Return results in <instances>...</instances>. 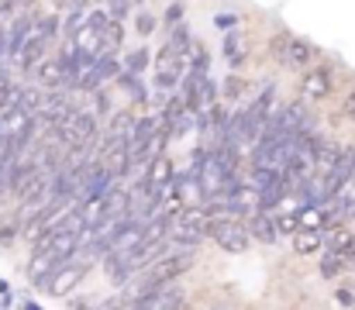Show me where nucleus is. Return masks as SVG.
Returning a JSON list of instances; mask_svg holds the SVG:
<instances>
[{"mask_svg":"<svg viewBox=\"0 0 355 310\" xmlns=\"http://www.w3.org/2000/svg\"><path fill=\"white\" fill-rule=\"evenodd\" d=\"M207 224H211V217L204 214V210H176L173 217H169V227H166V238H173V241H180V245H187V248H193V245H200L204 238H207Z\"/></svg>","mask_w":355,"mask_h":310,"instance_id":"nucleus-1","label":"nucleus"},{"mask_svg":"<svg viewBox=\"0 0 355 310\" xmlns=\"http://www.w3.org/2000/svg\"><path fill=\"white\" fill-rule=\"evenodd\" d=\"M55 135L69 145V148H83L97 138V117L90 110H73L66 121L55 124Z\"/></svg>","mask_w":355,"mask_h":310,"instance_id":"nucleus-2","label":"nucleus"},{"mask_svg":"<svg viewBox=\"0 0 355 310\" xmlns=\"http://www.w3.org/2000/svg\"><path fill=\"white\" fill-rule=\"evenodd\" d=\"M207 234L218 241V248H225V252H245L248 248V231H245V224L238 221V217H211V224H207Z\"/></svg>","mask_w":355,"mask_h":310,"instance_id":"nucleus-3","label":"nucleus"},{"mask_svg":"<svg viewBox=\"0 0 355 310\" xmlns=\"http://www.w3.org/2000/svg\"><path fill=\"white\" fill-rule=\"evenodd\" d=\"M190 266H193V255H190V252L159 255V259L152 262V269L145 273V279H141V283H148V286H166V283H173L176 276H183Z\"/></svg>","mask_w":355,"mask_h":310,"instance_id":"nucleus-4","label":"nucleus"},{"mask_svg":"<svg viewBox=\"0 0 355 310\" xmlns=\"http://www.w3.org/2000/svg\"><path fill=\"white\" fill-rule=\"evenodd\" d=\"M87 269H90V262L80 259V255H73V259H66V262L55 266V273H52V279H49L45 290H49L52 297H66V293H73V290L80 286V279L87 276Z\"/></svg>","mask_w":355,"mask_h":310,"instance_id":"nucleus-5","label":"nucleus"},{"mask_svg":"<svg viewBox=\"0 0 355 310\" xmlns=\"http://www.w3.org/2000/svg\"><path fill=\"white\" fill-rule=\"evenodd\" d=\"M225 210H235V217H255V214H262L259 190L248 187V183H238L235 190L225 197Z\"/></svg>","mask_w":355,"mask_h":310,"instance_id":"nucleus-6","label":"nucleus"},{"mask_svg":"<svg viewBox=\"0 0 355 310\" xmlns=\"http://www.w3.org/2000/svg\"><path fill=\"white\" fill-rule=\"evenodd\" d=\"M173 180H176V173H173L169 155H159V159H152V162H148V173H145V180H141V183H145L152 193L166 197V193H169V187H173Z\"/></svg>","mask_w":355,"mask_h":310,"instance_id":"nucleus-7","label":"nucleus"},{"mask_svg":"<svg viewBox=\"0 0 355 310\" xmlns=\"http://www.w3.org/2000/svg\"><path fill=\"white\" fill-rule=\"evenodd\" d=\"M101 210H104V221H131V197H128V190L114 183L101 197Z\"/></svg>","mask_w":355,"mask_h":310,"instance_id":"nucleus-8","label":"nucleus"},{"mask_svg":"<svg viewBox=\"0 0 355 310\" xmlns=\"http://www.w3.org/2000/svg\"><path fill=\"white\" fill-rule=\"evenodd\" d=\"M328 90H331V73H328L324 66H318V69L304 73V87H300L304 101H324V97H328Z\"/></svg>","mask_w":355,"mask_h":310,"instance_id":"nucleus-9","label":"nucleus"},{"mask_svg":"<svg viewBox=\"0 0 355 310\" xmlns=\"http://www.w3.org/2000/svg\"><path fill=\"white\" fill-rule=\"evenodd\" d=\"M55 266H59V262H55L49 252H35L31 262H28V279H31V286L45 290L49 279H52V273H55Z\"/></svg>","mask_w":355,"mask_h":310,"instance_id":"nucleus-10","label":"nucleus"},{"mask_svg":"<svg viewBox=\"0 0 355 310\" xmlns=\"http://www.w3.org/2000/svg\"><path fill=\"white\" fill-rule=\"evenodd\" d=\"M338 148L335 145H318V152L311 155V173H314V180H328L331 173H335V166H338Z\"/></svg>","mask_w":355,"mask_h":310,"instance_id":"nucleus-11","label":"nucleus"},{"mask_svg":"<svg viewBox=\"0 0 355 310\" xmlns=\"http://www.w3.org/2000/svg\"><path fill=\"white\" fill-rule=\"evenodd\" d=\"M321 241L335 252V255H352L355 252V234L345 227H324L321 231Z\"/></svg>","mask_w":355,"mask_h":310,"instance_id":"nucleus-12","label":"nucleus"},{"mask_svg":"<svg viewBox=\"0 0 355 310\" xmlns=\"http://www.w3.org/2000/svg\"><path fill=\"white\" fill-rule=\"evenodd\" d=\"M297 214V231H324L328 227V217H324V207L318 204H304Z\"/></svg>","mask_w":355,"mask_h":310,"instance_id":"nucleus-13","label":"nucleus"},{"mask_svg":"<svg viewBox=\"0 0 355 310\" xmlns=\"http://www.w3.org/2000/svg\"><path fill=\"white\" fill-rule=\"evenodd\" d=\"M245 231H248V238H255V241H266V245H272L279 234H276V224H272V217L262 210V214H255V217H248V224H245Z\"/></svg>","mask_w":355,"mask_h":310,"instance_id":"nucleus-14","label":"nucleus"},{"mask_svg":"<svg viewBox=\"0 0 355 310\" xmlns=\"http://www.w3.org/2000/svg\"><path fill=\"white\" fill-rule=\"evenodd\" d=\"M35 76L45 83V94L49 90H66V83H62V66H59V59H45L38 69H35Z\"/></svg>","mask_w":355,"mask_h":310,"instance_id":"nucleus-15","label":"nucleus"},{"mask_svg":"<svg viewBox=\"0 0 355 310\" xmlns=\"http://www.w3.org/2000/svg\"><path fill=\"white\" fill-rule=\"evenodd\" d=\"M42 101H45V90H38V87H17V101H14V107H21V110L31 117V114H38Z\"/></svg>","mask_w":355,"mask_h":310,"instance_id":"nucleus-16","label":"nucleus"},{"mask_svg":"<svg viewBox=\"0 0 355 310\" xmlns=\"http://www.w3.org/2000/svg\"><path fill=\"white\" fill-rule=\"evenodd\" d=\"M97 35H101V55H114L118 45H121V38H124V31H121L118 21H107Z\"/></svg>","mask_w":355,"mask_h":310,"instance_id":"nucleus-17","label":"nucleus"},{"mask_svg":"<svg viewBox=\"0 0 355 310\" xmlns=\"http://www.w3.org/2000/svg\"><path fill=\"white\" fill-rule=\"evenodd\" d=\"M321 245H324V241H321V231H297V234H293V248H297L300 255H314Z\"/></svg>","mask_w":355,"mask_h":310,"instance_id":"nucleus-18","label":"nucleus"},{"mask_svg":"<svg viewBox=\"0 0 355 310\" xmlns=\"http://www.w3.org/2000/svg\"><path fill=\"white\" fill-rule=\"evenodd\" d=\"M131 128H135V117H131V114H114V121H111V131H107V141L131 138Z\"/></svg>","mask_w":355,"mask_h":310,"instance_id":"nucleus-19","label":"nucleus"},{"mask_svg":"<svg viewBox=\"0 0 355 310\" xmlns=\"http://www.w3.org/2000/svg\"><path fill=\"white\" fill-rule=\"evenodd\" d=\"M145 66H148V49H135L131 55H128V62H124V69H128V76L135 80V76H141L145 73Z\"/></svg>","mask_w":355,"mask_h":310,"instance_id":"nucleus-20","label":"nucleus"},{"mask_svg":"<svg viewBox=\"0 0 355 310\" xmlns=\"http://www.w3.org/2000/svg\"><path fill=\"white\" fill-rule=\"evenodd\" d=\"M283 45H286V52H283L286 62H297V66H300V62L311 59V49H307L304 42H283Z\"/></svg>","mask_w":355,"mask_h":310,"instance_id":"nucleus-21","label":"nucleus"},{"mask_svg":"<svg viewBox=\"0 0 355 310\" xmlns=\"http://www.w3.org/2000/svg\"><path fill=\"white\" fill-rule=\"evenodd\" d=\"M345 266H349V255H335V252H331V255L321 262V276H324V279H331V276H338Z\"/></svg>","mask_w":355,"mask_h":310,"instance_id":"nucleus-22","label":"nucleus"},{"mask_svg":"<svg viewBox=\"0 0 355 310\" xmlns=\"http://www.w3.org/2000/svg\"><path fill=\"white\" fill-rule=\"evenodd\" d=\"M83 24H87V17H83V14H62V31H66V42H69V38H73V35H76Z\"/></svg>","mask_w":355,"mask_h":310,"instance_id":"nucleus-23","label":"nucleus"},{"mask_svg":"<svg viewBox=\"0 0 355 310\" xmlns=\"http://www.w3.org/2000/svg\"><path fill=\"white\" fill-rule=\"evenodd\" d=\"M272 224H276V234H297V214H279L272 217Z\"/></svg>","mask_w":355,"mask_h":310,"instance_id":"nucleus-24","label":"nucleus"},{"mask_svg":"<svg viewBox=\"0 0 355 310\" xmlns=\"http://www.w3.org/2000/svg\"><path fill=\"white\" fill-rule=\"evenodd\" d=\"M128 10H131V0H107V17L111 21H124L128 17Z\"/></svg>","mask_w":355,"mask_h":310,"instance_id":"nucleus-25","label":"nucleus"},{"mask_svg":"<svg viewBox=\"0 0 355 310\" xmlns=\"http://www.w3.org/2000/svg\"><path fill=\"white\" fill-rule=\"evenodd\" d=\"M14 234H21V221H17V217H10V221L0 224V241H3V245H10Z\"/></svg>","mask_w":355,"mask_h":310,"instance_id":"nucleus-26","label":"nucleus"},{"mask_svg":"<svg viewBox=\"0 0 355 310\" xmlns=\"http://www.w3.org/2000/svg\"><path fill=\"white\" fill-rule=\"evenodd\" d=\"M135 28H138V35H141V38H148V35L155 31V17H152V14H138Z\"/></svg>","mask_w":355,"mask_h":310,"instance_id":"nucleus-27","label":"nucleus"},{"mask_svg":"<svg viewBox=\"0 0 355 310\" xmlns=\"http://www.w3.org/2000/svg\"><path fill=\"white\" fill-rule=\"evenodd\" d=\"M90 0H59V10L62 14H83Z\"/></svg>","mask_w":355,"mask_h":310,"instance_id":"nucleus-28","label":"nucleus"},{"mask_svg":"<svg viewBox=\"0 0 355 310\" xmlns=\"http://www.w3.org/2000/svg\"><path fill=\"white\" fill-rule=\"evenodd\" d=\"M107 21H111V17H107V10H90V14H87V24H90L94 31H101Z\"/></svg>","mask_w":355,"mask_h":310,"instance_id":"nucleus-29","label":"nucleus"},{"mask_svg":"<svg viewBox=\"0 0 355 310\" xmlns=\"http://www.w3.org/2000/svg\"><path fill=\"white\" fill-rule=\"evenodd\" d=\"M180 17H183V3H169V10H166V21H169V24H180Z\"/></svg>","mask_w":355,"mask_h":310,"instance_id":"nucleus-30","label":"nucleus"},{"mask_svg":"<svg viewBox=\"0 0 355 310\" xmlns=\"http://www.w3.org/2000/svg\"><path fill=\"white\" fill-rule=\"evenodd\" d=\"M338 304H345V307H355V297H352V290H338Z\"/></svg>","mask_w":355,"mask_h":310,"instance_id":"nucleus-31","label":"nucleus"},{"mask_svg":"<svg viewBox=\"0 0 355 310\" xmlns=\"http://www.w3.org/2000/svg\"><path fill=\"white\" fill-rule=\"evenodd\" d=\"M345 114H349V117L355 121V90L349 94V101H345Z\"/></svg>","mask_w":355,"mask_h":310,"instance_id":"nucleus-32","label":"nucleus"},{"mask_svg":"<svg viewBox=\"0 0 355 310\" xmlns=\"http://www.w3.org/2000/svg\"><path fill=\"white\" fill-rule=\"evenodd\" d=\"M218 24H221V28H232V24H235V14H221Z\"/></svg>","mask_w":355,"mask_h":310,"instance_id":"nucleus-33","label":"nucleus"},{"mask_svg":"<svg viewBox=\"0 0 355 310\" xmlns=\"http://www.w3.org/2000/svg\"><path fill=\"white\" fill-rule=\"evenodd\" d=\"M94 101H97V110H101V114H107V97H104V94H97Z\"/></svg>","mask_w":355,"mask_h":310,"instance_id":"nucleus-34","label":"nucleus"},{"mask_svg":"<svg viewBox=\"0 0 355 310\" xmlns=\"http://www.w3.org/2000/svg\"><path fill=\"white\" fill-rule=\"evenodd\" d=\"M7 52V38H3V31H0V55Z\"/></svg>","mask_w":355,"mask_h":310,"instance_id":"nucleus-35","label":"nucleus"},{"mask_svg":"<svg viewBox=\"0 0 355 310\" xmlns=\"http://www.w3.org/2000/svg\"><path fill=\"white\" fill-rule=\"evenodd\" d=\"M31 3H35V0H17V7H31Z\"/></svg>","mask_w":355,"mask_h":310,"instance_id":"nucleus-36","label":"nucleus"},{"mask_svg":"<svg viewBox=\"0 0 355 310\" xmlns=\"http://www.w3.org/2000/svg\"><path fill=\"white\" fill-rule=\"evenodd\" d=\"M24 310H38V307H35V304H24Z\"/></svg>","mask_w":355,"mask_h":310,"instance_id":"nucleus-37","label":"nucleus"},{"mask_svg":"<svg viewBox=\"0 0 355 310\" xmlns=\"http://www.w3.org/2000/svg\"><path fill=\"white\" fill-rule=\"evenodd\" d=\"M131 3H141V0H131Z\"/></svg>","mask_w":355,"mask_h":310,"instance_id":"nucleus-38","label":"nucleus"},{"mask_svg":"<svg viewBox=\"0 0 355 310\" xmlns=\"http://www.w3.org/2000/svg\"><path fill=\"white\" fill-rule=\"evenodd\" d=\"M352 310H355V307H352Z\"/></svg>","mask_w":355,"mask_h":310,"instance_id":"nucleus-39","label":"nucleus"}]
</instances>
